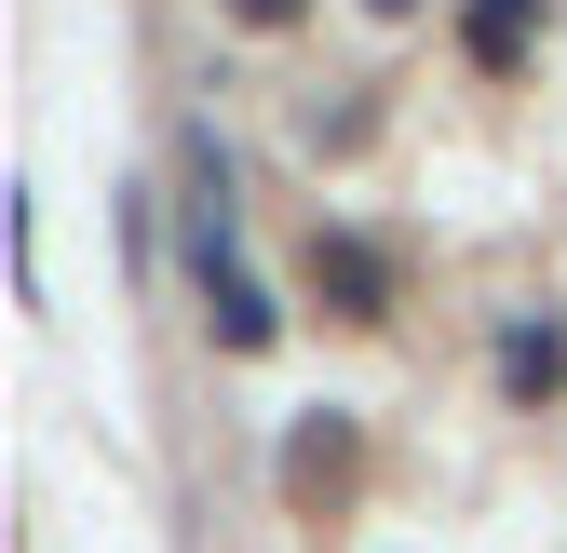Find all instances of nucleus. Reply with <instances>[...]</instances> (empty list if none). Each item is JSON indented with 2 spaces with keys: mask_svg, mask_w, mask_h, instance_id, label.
Listing matches in <instances>:
<instances>
[{
  "mask_svg": "<svg viewBox=\"0 0 567 553\" xmlns=\"http://www.w3.org/2000/svg\"><path fill=\"white\" fill-rule=\"evenodd\" d=\"M501 365H514V378L540 392V378H554V324H514V337H501Z\"/></svg>",
  "mask_w": 567,
  "mask_h": 553,
  "instance_id": "1",
  "label": "nucleus"
},
{
  "mask_svg": "<svg viewBox=\"0 0 567 553\" xmlns=\"http://www.w3.org/2000/svg\"><path fill=\"white\" fill-rule=\"evenodd\" d=\"M244 14H257V28H284V14H298V0H244Z\"/></svg>",
  "mask_w": 567,
  "mask_h": 553,
  "instance_id": "2",
  "label": "nucleus"
}]
</instances>
